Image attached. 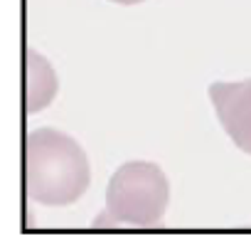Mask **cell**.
<instances>
[{
    "instance_id": "6da1fadb",
    "label": "cell",
    "mask_w": 251,
    "mask_h": 249,
    "mask_svg": "<svg viewBox=\"0 0 251 249\" xmlns=\"http://www.w3.org/2000/svg\"><path fill=\"white\" fill-rule=\"evenodd\" d=\"M91 183L86 151L57 129H35L25 138V195L47 207L76 202Z\"/></svg>"
},
{
    "instance_id": "7a4b0ae2",
    "label": "cell",
    "mask_w": 251,
    "mask_h": 249,
    "mask_svg": "<svg viewBox=\"0 0 251 249\" xmlns=\"http://www.w3.org/2000/svg\"><path fill=\"white\" fill-rule=\"evenodd\" d=\"M170 200V183L160 166L151 161L123 163L106 188V210L96 227H153L163 220Z\"/></svg>"
},
{
    "instance_id": "3957f363",
    "label": "cell",
    "mask_w": 251,
    "mask_h": 249,
    "mask_svg": "<svg viewBox=\"0 0 251 249\" xmlns=\"http://www.w3.org/2000/svg\"><path fill=\"white\" fill-rule=\"evenodd\" d=\"M209 99L234 146L251 156V79L214 82L209 86Z\"/></svg>"
},
{
    "instance_id": "277c9868",
    "label": "cell",
    "mask_w": 251,
    "mask_h": 249,
    "mask_svg": "<svg viewBox=\"0 0 251 249\" xmlns=\"http://www.w3.org/2000/svg\"><path fill=\"white\" fill-rule=\"evenodd\" d=\"M59 89V79L47 57L35 50L25 52V84H23V109L25 113H37L47 109Z\"/></svg>"
},
{
    "instance_id": "5b68a950",
    "label": "cell",
    "mask_w": 251,
    "mask_h": 249,
    "mask_svg": "<svg viewBox=\"0 0 251 249\" xmlns=\"http://www.w3.org/2000/svg\"><path fill=\"white\" fill-rule=\"evenodd\" d=\"M111 3H118V5H138L143 0H111Z\"/></svg>"
}]
</instances>
